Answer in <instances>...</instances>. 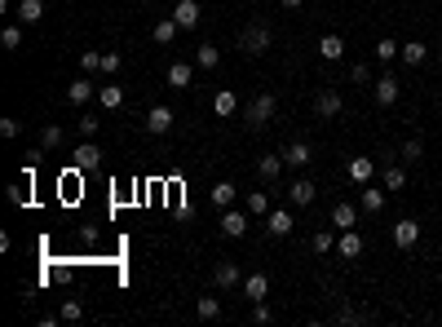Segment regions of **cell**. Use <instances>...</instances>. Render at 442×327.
I'll return each instance as SVG.
<instances>
[{
  "instance_id": "cell-1",
  "label": "cell",
  "mask_w": 442,
  "mask_h": 327,
  "mask_svg": "<svg viewBox=\"0 0 442 327\" xmlns=\"http://www.w3.org/2000/svg\"><path fill=\"white\" fill-rule=\"evenodd\" d=\"M239 49H244L248 58H261L266 49H274V27L266 18H253L244 31H239Z\"/></svg>"
},
{
  "instance_id": "cell-2",
  "label": "cell",
  "mask_w": 442,
  "mask_h": 327,
  "mask_svg": "<svg viewBox=\"0 0 442 327\" xmlns=\"http://www.w3.org/2000/svg\"><path fill=\"white\" fill-rule=\"evenodd\" d=\"M274 111H279V102H274V93H257V98L244 106V124L253 128V133H261V128H266L270 119H274Z\"/></svg>"
},
{
  "instance_id": "cell-3",
  "label": "cell",
  "mask_w": 442,
  "mask_h": 327,
  "mask_svg": "<svg viewBox=\"0 0 442 327\" xmlns=\"http://www.w3.org/2000/svg\"><path fill=\"white\" fill-rule=\"evenodd\" d=\"M341 111H345V98H341L337 89H318L314 93V115L318 119H337Z\"/></svg>"
},
{
  "instance_id": "cell-4",
  "label": "cell",
  "mask_w": 442,
  "mask_h": 327,
  "mask_svg": "<svg viewBox=\"0 0 442 327\" xmlns=\"http://www.w3.org/2000/svg\"><path fill=\"white\" fill-rule=\"evenodd\" d=\"M372 98H376V106H393V102L402 98V84H398V76H389V71H385V76H380V80L372 84Z\"/></svg>"
},
{
  "instance_id": "cell-5",
  "label": "cell",
  "mask_w": 442,
  "mask_h": 327,
  "mask_svg": "<svg viewBox=\"0 0 442 327\" xmlns=\"http://www.w3.org/2000/svg\"><path fill=\"white\" fill-rule=\"evenodd\" d=\"M248 217H253V212H239V208H221V235L226 239H244L248 235Z\"/></svg>"
},
{
  "instance_id": "cell-6",
  "label": "cell",
  "mask_w": 442,
  "mask_h": 327,
  "mask_svg": "<svg viewBox=\"0 0 442 327\" xmlns=\"http://www.w3.org/2000/svg\"><path fill=\"white\" fill-rule=\"evenodd\" d=\"M199 14H204L199 0H177V5H173V18H177V27H182V31H195L199 27Z\"/></svg>"
},
{
  "instance_id": "cell-7",
  "label": "cell",
  "mask_w": 442,
  "mask_h": 327,
  "mask_svg": "<svg viewBox=\"0 0 442 327\" xmlns=\"http://www.w3.org/2000/svg\"><path fill=\"white\" fill-rule=\"evenodd\" d=\"M314 195H318V190H314V181H309V177H296L292 186H288V203H292V208H309Z\"/></svg>"
},
{
  "instance_id": "cell-8",
  "label": "cell",
  "mask_w": 442,
  "mask_h": 327,
  "mask_svg": "<svg viewBox=\"0 0 442 327\" xmlns=\"http://www.w3.org/2000/svg\"><path fill=\"white\" fill-rule=\"evenodd\" d=\"M173 111H169V106H151V111H146V133H151V137H164V133H169L173 128Z\"/></svg>"
},
{
  "instance_id": "cell-9",
  "label": "cell",
  "mask_w": 442,
  "mask_h": 327,
  "mask_svg": "<svg viewBox=\"0 0 442 327\" xmlns=\"http://www.w3.org/2000/svg\"><path fill=\"white\" fill-rule=\"evenodd\" d=\"M212 287H239V261L221 257L217 265H212Z\"/></svg>"
},
{
  "instance_id": "cell-10",
  "label": "cell",
  "mask_w": 442,
  "mask_h": 327,
  "mask_svg": "<svg viewBox=\"0 0 442 327\" xmlns=\"http://www.w3.org/2000/svg\"><path fill=\"white\" fill-rule=\"evenodd\" d=\"M337 252H341V261H358L363 257V235H358V230H341Z\"/></svg>"
},
{
  "instance_id": "cell-11",
  "label": "cell",
  "mask_w": 442,
  "mask_h": 327,
  "mask_svg": "<svg viewBox=\"0 0 442 327\" xmlns=\"http://www.w3.org/2000/svg\"><path fill=\"white\" fill-rule=\"evenodd\" d=\"M283 168H288V160L270 151V155H261V160H257V177H261V181H279Z\"/></svg>"
},
{
  "instance_id": "cell-12",
  "label": "cell",
  "mask_w": 442,
  "mask_h": 327,
  "mask_svg": "<svg viewBox=\"0 0 442 327\" xmlns=\"http://www.w3.org/2000/svg\"><path fill=\"white\" fill-rule=\"evenodd\" d=\"M292 226H296V221H292V212H288V208L266 212V230H270L274 239H288V235H292Z\"/></svg>"
},
{
  "instance_id": "cell-13",
  "label": "cell",
  "mask_w": 442,
  "mask_h": 327,
  "mask_svg": "<svg viewBox=\"0 0 442 327\" xmlns=\"http://www.w3.org/2000/svg\"><path fill=\"white\" fill-rule=\"evenodd\" d=\"M93 93H98V84H93L89 76H80V80H71V84H67V102H71V106H85Z\"/></svg>"
},
{
  "instance_id": "cell-14",
  "label": "cell",
  "mask_w": 442,
  "mask_h": 327,
  "mask_svg": "<svg viewBox=\"0 0 442 327\" xmlns=\"http://www.w3.org/2000/svg\"><path fill=\"white\" fill-rule=\"evenodd\" d=\"M416 239H420V226H416L411 217H402V221L393 226V244H398L402 252H407V248H416Z\"/></svg>"
},
{
  "instance_id": "cell-15",
  "label": "cell",
  "mask_w": 442,
  "mask_h": 327,
  "mask_svg": "<svg viewBox=\"0 0 442 327\" xmlns=\"http://www.w3.org/2000/svg\"><path fill=\"white\" fill-rule=\"evenodd\" d=\"M318 58H323V62H341V58H345V40L337 31H328L323 40H318Z\"/></svg>"
},
{
  "instance_id": "cell-16",
  "label": "cell",
  "mask_w": 442,
  "mask_h": 327,
  "mask_svg": "<svg viewBox=\"0 0 442 327\" xmlns=\"http://www.w3.org/2000/svg\"><path fill=\"white\" fill-rule=\"evenodd\" d=\"M244 296L253 301V305H257V301H266L270 296V274H248L244 278Z\"/></svg>"
},
{
  "instance_id": "cell-17",
  "label": "cell",
  "mask_w": 442,
  "mask_h": 327,
  "mask_svg": "<svg viewBox=\"0 0 442 327\" xmlns=\"http://www.w3.org/2000/svg\"><path fill=\"white\" fill-rule=\"evenodd\" d=\"M380 186H385V190H402V186H407V168H402V164H380Z\"/></svg>"
},
{
  "instance_id": "cell-18",
  "label": "cell",
  "mask_w": 442,
  "mask_h": 327,
  "mask_svg": "<svg viewBox=\"0 0 442 327\" xmlns=\"http://www.w3.org/2000/svg\"><path fill=\"white\" fill-rule=\"evenodd\" d=\"M283 160H288V168H309L314 151H309V142H292V146L283 151Z\"/></svg>"
},
{
  "instance_id": "cell-19",
  "label": "cell",
  "mask_w": 442,
  "mask_h": 327,
  "mask_svg": "<svg viewBox=\"0 0 442 327\" xmlns=\"http://www.w3.org/2000/svg\"><path fill=\"white\" fill-rule=\"evenodd\" d=\"M354 221H358V208L350 199H341L337 208H332V226H337V230H354Z\"/></svg>"
},
{
  "instance_id": "cell-20",
  "label": "cell",
  "mask_w": 442,
  "mask_h": 327,
  "mask_svg": "<svg viewBox=\"0 0 442 327\" xmlns=\"http://www.w3.org/2000/svg\"><path fill=\"white\" fill-rule=\"evenodd\" d=\"M44 18V0H18V22L22 27H35Z\"/></svg>"
},
{
  "instance_id": "cell-21",
  "label": "cell",
  "mask_w": 442,
  "mask_h": 327,
  "mask_svg": "<svg viewBox=\"0 0 442 327\" xmlns=\"http://www.w3.org/2000/svg\"><path fill=\"white\" fill-rule=\"evenodd\" d=\"M372 173H376V160H372V155H354V160H350V181H358V186H363Z\"/></svg>"
},
{
  "instance_id": "cell-22",
  "label": "cell",
  "mask_w": 442,
  "mask_h": 327,
  "mask_svg": "<svg viewBox=\"0 0 442 327\" xmlns=\"http://www.w3.org/2000/svg\"><path fill=\"white\" fill-rule=\"evenodd\" d=\"M151 35H155V44H173L177 35H182V27H177V18H160L151 27Z\"/></svg>"
},
{
  "instance_id": "cell-23",
  "label": "cell",
  "mask_w": 442,
  "mask_h": 327,
  "mask_svg": "<svg viewBox=\"0 0 442 327\" xmlns=\"http://www.w3.org/2000/svg\"><path fill=\"white\" fill-rule=\"evenodd\" d=\"M398 58H402L407 67H420L425 58H429V44H425V40H407V44L398 49Z\"/></svg>"
},
{
  "instance_id": "cell-24",
  "label": "cell",
  "mask_w": 442,
  "mask_h": 327,
  "mask_svg": "<svg viewBox=\"0 0 442 327\" xmlns=\"http://www.w3.org/2000/svg\"><path fill=\"white\" fill-rule=\"evenodd\" d=\"M358 208H363V212H380V208H385V190H380V186H363Z\"/></svg>"
},
{
  "instance_id": "cell-25",
  "label": "cell",
  "mask_w": 442,
  "mask_h": 327,
  "mask_svg": "<svg viewBox=\"0 0 442 327\" xmlns=\"http://www.w3.org/2000/svg\"><path fill=\"white\" fill-rule=\"evenodd\" d=\"M235 199H239L235 181H217V186H212V203H217V208H235Z\"/></svg>"
},
{
  "instance_id": "cell-26",
  "label": "cell",
  "mask_w": 442,
  "mask_h": 327,
  "mask_svg": "<svg viewBox=\"0 0 442 327\" xmlns=\"http://www.w3.org/2000/svg\"><path fill=\"white\" fill-rule=\"evenodd\" d=\"M195 67H204V71H212V67H221V49H217V44H199V49H195Z\"/></svg>"
},
{
  "instance_id": "cell-27",
  "label": "cell",
  "mask_w": 442,
  "mask_h": 327,
  "mask_svg": "<svg viewBox=\"0 0 442 327\" xmlns=\"http://www.w3.org/2000/svg\"><path fill=\"white\" fill-rule=\"evenodd\" d=\"M190 80H195V71L186 62H169V89H190Z\"/></svg>"
},
{
  "instance_id": "cell-28",
  "label": "cell",
  "mask_w": 442,
  "mask_h": 327,
  "mask_svg": "<svg viewBox=\"0 0 442 327\" xmlns=\"http://www.w3.org/2000/svg\"><path fill=\"white\" fill-rule=\"evenodd\" d=\"M98 102L106 111H115V106H124V89L119 84H98Z\"/></svg>"
},
{
  "instance_id": "cell-29",
  "label": "cell",
  "mask_w": 442,
  "mask_h": 327,
  "mask_svg": "<svg viewBox=\"0 0 442 327\" xmlns=\"http://www.w3.org/2000/svg\"><path fill=\"white\" fill-rule=\"evenodd\" d=\"M98 155H102V151H98V146H93V137H89V142H85V146H80V151H76V168H80V173H89V168H98Z\"/></svg>"
},
{
  "instance_id": "cell-30",
  "label": "cell",
  "mask_w": 442,
  "mask_h": 327,
  "mask_svg": "<svg viewBox=\"0 0 442 327\" xmlns=\"http://www.w3.org/2000/svg\"><path fill=\"white\" fill-rule=\"evenodd\" d=\"M212 111H217V115H235V111H239V93H230V89H221L217 98H212Z\"/></svg>"
},
{
  "instance_id": "cell-31",
  "label": "cell",
  "mask_w": 442,
  "mask_h": 327,
  "mask_svg": "<svg viewBox=\"0 0 442 327\" xmlns=\"http://www.w3.org/2000/svg\"><path fill=\"white\" fill-rule=\"evenodd\" d=\"M58 146H62V128H58V124H44V128H40V151H58Z\"/></svg>"
},
{
  "instance_id": "cell-32",
  "label": "cell",
  "mask_w": 442,
  "mask_h": 327,
  "mask_svg": "<svg viewBox=\"0 0 442 327\" xmlns=\"http://www.w3.org/2000/svg\"><path fill=\"white\" fill-rule=\"evenodd\" d=\"M248 212H253V217L270 212V195H266V190H248Z\"/></svg>"
},
{
  "instance_id": "cell-33",
  "label": "cell",
  "mask_w": 442,
  "mask_h": 327,
  "mask_svg": "<svg viewBox=\"0 0 442 327\" xmlns=\"http://www.w3.org/2000/svg\"><path fill=\"white\" fill-rule=\"evenodd\" d=\"M398 49H402V44L389 40V35H380V40H376V58H380V62H393V58H398Z\"/></svg>"
},
{
  "instance_id": "cell-34",
  "label": "cell",
  "mask_w": 442,
  "mask_h": 327,
  "mask_svg": "<svg viewBox=\"0 0 442 327\" xmlns=\"http://www.w3.org/2000/svg\"><path fill=\"white\" fill-rule=\"evenodd\" d=\"M195 314H199V319H221V301L217 296H199Z\"/></svg>"
},
{
  "instance_id": "cell-35",
  "label": "cell",
  "mask_w": 442,
  "mask_h": 327,
  "mask_svg": "<svg viewBox=\"0 0 442 327\" xmlns=\"http://www.w3.org/2000/svg\"><path fill=\"white\" fill-rule=\"evenodd\" d=\"M80 67H85V76H98V71H102V53L85 49V53H80Z\"/></svg>"
},
{
  "instance_id": "cell-36",
  "label": "cell",
  "mask_w": 442,
  "mask_h": 327,
  "mask_svg": "<svg viewBox=\"0 0 442 327\" xmlns=\"http://www.w3.org/2000/svg\"><path fill=\"white\" fill-rule=\"evenodd\" d=\"M398 155H402V164H420L425 160V146H420V142H402Z\"/></svg>"
},
{
  "instance_id": "cell-37",
  "label": "cell",
  "mask_w": 442,
  "mask_h": 327,
  "mask_svg": "<svg viewBox=\"0 0 442 327\" xmlns=\"http://www.w3.org/2000/svg\"><path fill=\"white\" fill-rule=\"evenodd\" d=\"M0 44H5V49H22V22H18V27H5V31H0Z\"/></svg>"
},
{
  "instance_id": "cell-38",
  "label": "cell",
  "mask_w": 442,
  "mask_h": 327,
  "mask_svg": "<svg viewBox=\"0 0 442 327\" xmlns=\"http://www.w3.org/2000/svg\"><path fill=\"white\" fill-rule=\"evenodd\" d=\"M58 319H67V323L85 319V305H80V301H62V314H58Z\"/></svg>"
},
{
  "instance_id": "cell-39",
  "label": "cell",
  "mask_w": 442,
  "mask_h": 327,
  "mask_svg": "<svg viewBox=\"0 0 442 327\" xmlns=\"http://www.w3.org/2000/svg\"><path fill=\"white\" fill-rule=\"evenodd\" d=\"M332 244H337V239H332V235H328V230H318V235H314V239H309V248H314V252H318V257H323V252H332Z\"/></svg>"
},
{
  "instance_id": "cell-40",
  "label": "cell",
  "mask_w": 442,
  "mask_h": 327,
  "mask_svg": "<svg viewBox=\"0 0 442 327\" xmlns=\"http://www.w3.org/2000/svg\"><path fill=\"white\" fill-rule=\"evenodd\" d=\"M18 133H22V119H14V115L0 119V137H18Z\"/></svg>"
},
{
  "instance_id": "cell-41",
  "label": "cell",
  "mask_w": 442,
  "mask_h": 327,
  "mask_svg": "<svg viewBox=\"0 0 442 327\" xmlns=\"http://www.w3.org/2000/svg\"><path fill=\"white\" fill-rule=\"evenodd\" d=\"M76 128L85 133V137H98V115H80V119H76Z\"/></svg>"
},
{
  "instance_id": "cell-42",
  "label": "cell",
  "mask_w": 442,
  "mask_h": 327,
  "mask_svg": "<svg viewBox=\"0 0 442 327\" xmlns=\"http://www.w3.org/2000/svg\"><path fill=\"white\" fill-rule=\"evenodd\" d=\"M350 80H354V84H367V80H372V67H367V62H354V67H350Z\"/></svg>"
},
{
  "instance_id": "cell-43",
  "label": "cell",
  "mask_w": 442,
  "mask_h": 327,
  "mask_svg": "<svg viewBox=\"0 0 442 327\" xmlns=\"http://www.w3.org/2000/svg\"><path fill=\"white\" fill-rule=\"evenodd\" d=\"M119 71V53H102V76H115Z\"/></svg>"
},
{
  "instance_id": "cell-44",
  "label": "cell",
  "mask_w": 442,
  "mask_h": 327,
  "mask_svg": "<svg viewBox=\"0 0 442 327\" xmlns=\"http://www.w3.org/2000/svg\"><path fill=\"white\" fill-rule=\"evenodd\" d=\"M253 319H257V323H270V319H274V314H270V305H266V301H257V305H253Z\"/></svg>"
},
{
  "instance_id": "cell-45",
  "label": "cell",
  "mask_w": 442,
  "mask_h": 327,
  "mask_svg": "<svg viewBox=\"0 0 442 327\" xmlns=\"http://www.w3.org/2000/svg\"><path fill=\"white\" fill-rule=\"evenodd\" d=\"M9 199H14L18 208H22V203H31V190H22V186H14V190H9Z\"/></svg>"
},
{
  "instance_id": "cell-46",
  "label": "cell",
  "mask_w": 442,
  "mask_h": 327,
  "mask_svg": "<svg viewBox=\"0 0 442 327\" xmlns=\"http://www.w3.org/2000/svg\"><path fill=\"white\" fill-rule=\"evenodd\" d=\"M279 5H283V9H301L305 0H279Z\"/></svg>"
}]
</instances>
